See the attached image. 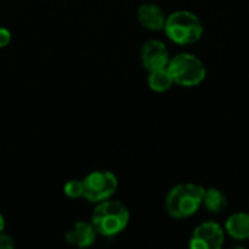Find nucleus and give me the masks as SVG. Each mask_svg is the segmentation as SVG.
Wrapping results in <instances>:
<instances>
[{
    "label": "nucleus",
    "instance_id": "20e7f679",
    "mask_svg": "<svg viewBox=\"0 0 249 249\" xmlns=\"http://www.w3.org/2000/svg\"><path fill=\"white\" fill-rule=\"evenodd\" d=\"M168 70L174 79V83L185 88H193L200 85L207 74L203 61L197 55L188 53H181L169 58Z\"/></svg>",
    "mask_w": 249,
    "mask_h": 249
},
{
    "label": "nucleus",
    "instance_id": "f8f14e48",
    "mask_svg": "<svg viewBox=\"0 0 249 249\" xmlns=\"http://www.w3.org/2000/svg\"><path fill=\"white\" fill-rule=\"evenodd\" d=\"M203 206L210 212V213H222L228 207V197L225 196L223 191L217 188H209L204 191L203 197Z\"/></svg>",
    "mask_w": 249,
    "mask_h": 249
},
{
    "label": "nucleus",
    "instance_id": "6e6552de",
    "mask_svg": "<svg viewBox=\"0 0 249 249\" xmlns=\"http://www.w3.org/2000/svg\"><path fill=\"white\" fill-rule=\"evenodd\" d=\"M137 20L146 29L159 31V29H163L165 26L166 15L158 4L144 3L137 9Z\"/></svg>",
    "mask_w": 249,
    "mask_h": 249
},
{
    "label": "nucleus",
    "instance_id": "f03ea898",
    "mask_svg": "<svg viewBox=\"0 0 249 249\" xmlns=\"http://www.w3.org/2000/svg\"><path fill=\"white\" fill-rule=\"evenodd\" d=\"M163 29L168 38L178 45L196 44L204 34L201 19L190 10H177L166 16Z\"/></svg>",
    "mask_w": 249,
    "mask_h": 249
},
{
    "label": "nucleus",
    "instance_id": "0eeeda50",
    "mask_svg": "<svg viewBox=\"0 0 249 249\" xmlns=\"http://www.w3.org/2000/svg\"><path fill=\"white\" fill-rule=\"evenodd\" d=\"M140 58L143 63V67L147 71L158 70L168 67L169 63V53L166 45L159 39H150L143 44L140 51Z\"/></svg>",
    "mask_w": 249,
    "mask_h": 249
},
{
    "label": "nucleus",
    "instance_id": "7ed1b4c3",
    "mask_svg": "<svg viewBox=\"0 0 249 249\" xmlns=\"http://www.w3.org/2000/svg\"><path fill=\"white\" fill-rule=\"evenodd\" d=\"M130 220V212L121 201L104 200L101 201L92 214V225L96 233L102 236H115L121 233Z\"/></svg>",
    "mask_w": 249,
    "mask_h": 249
},
{
    "label": "nucleus",
    "instance_id": "dca6fc26",
    "mask_svg": "<svg viewBox=\"0 0 249 249\" xmlns=\"http://www.w3.org/2000/svg\"><path fill=\"white\" fill-rule=\"evenodd\" d=\"M4 231V219H3V216L0 214V233Z\"/></svg>",
    "mask_w": 249,
    "mask_h": 249
},
{
    "label": "nucleus",
    "instance_id": "9d476101",
    "mask_svg": "<svg viewBox=\"0 0 249 249\" xmlns=\"http://www.w3.org/2000/svg\"><path fill=\"white\" fill-rule=\"evenodd\" d=\"M225 231L235 241H248L249 239V213L241 212L228 217Z\"/></svg>",
    "mask_w": 249,
    "mask_h": 249
},
{
    "label": "nucleus",
    "instance_id": "4468645a",
    "mask_svg": "<svg viewBox=\"0 0 249 249\" xmlns=\"http://www.w3.org/2000/svg\"><path fill=\"white\" fill-rule=\"evenodd\" d=\"M12 41V34L6 28H0V48L7 47Z\"/></svg>",
    "mask_w": 249,
    "mask_h": 249
},
{
    "label": "nucleus",
    "instance_id": "9b49d317",
    "mask_svg": "<svg viewBox=\"0 0 249 249\" xmlns=\"http://www.w3.org/2000/svg\"><path fill=\"white\" fill-rule=\"evenodd\" d=\"M147 83H149V88L155 92H166L172 88L174 79H172L168 67H163V69L149 71Z\"/></svg>",
    "mask_w": 249,
    "mask_h": 249
},
{
    "label": "nucleus",
    "instance_id": "39448f33",
    "mask_svg": "<svg viewBox=\"0 0 249 249\" xmlns=\"http://www.w3.org/2000/svg\"><path fill=\"white\" fill-rule=\"evenodd\" d=\"M117 188L118 179L109 171H95L83 179V197L92 203L108 200L115 194Z\"/></svg>",
    "mask_w": 249,
    "mask_h": 249
},
{
    "label": "nucleus",
    "instance_id": "ddd939ff",
    "mask_svg": "<svg viewBox=\"0 0 249 249\" xmlns=\"http://www.w3.org/2000/svg\"><path fill=\"white\" fill-rule=\"evenodd\" d=\"M64 194L69 198H79L83 197V181L79 179H70L64 185Z\"/></svg>",
    "mask_w": 249,
    "mask_h": 249
},
{
    "label": "nucleus",
    "instance_id": "1a4fd4ad",
    "mask_svg": "<svg viewBox=\"0 0 249 249\" xmlns=\"http://www.w3.org/2000/svg\"><path fill=\"white\" fill-rule=\"evenodd\" d=\"M96 231L92 223L77 222L74 223L70 231L66 233V241L77 248H88L95 242Z\"/></svg>",
    "mask_w": 249,
    "mask_h": 249
},
{
    "label": "nucleus",
    "instance_id": "f257e3e1",
    "mask_svg": "<svg viewBox=\"0 0 249 249\" xmlns=\"http://www.w3.org/2000/svg\"><path fill=\"white\" fill-rule=\"evenodd\" d=\"M204 188L197 184H179L174 187L165 200L166 212L174 219H188L203 206Z\"/></svg>",
    "mask_w": 249,
    "mask_h": 249
},
{
    "label": "nucleus",
    "instance_id": "423d86ee",
    "mask_svg": "<svg viewBox=\"0 0 249 249\" xmlns=\"http://www.w3.org/2000/svg\"><path fill=\"white\" fill-rule=\"evenodd\" d=\"M225 244V229L216 222H204L198 225L191 235L190 248L220 249Z\"/></svg>",
    "mask_w": 249,
    "mask_h": 249
},
{
    "label": "nucleus",
    "instance_id": "2eb2a0df",
    "mask_svg": "<svg viewBox=\"0 0 249 249\" xmlns=\"http://www.w3.org/2000/svg\"><path fill=\"white\" fill-rule=\"evenodd\" d=\"M13 247H15L13 239L1 232V233H0V249H12Z\"/></svg>",
    "mask_w": 249,
    "mask_h": 249
}]
</instances>
